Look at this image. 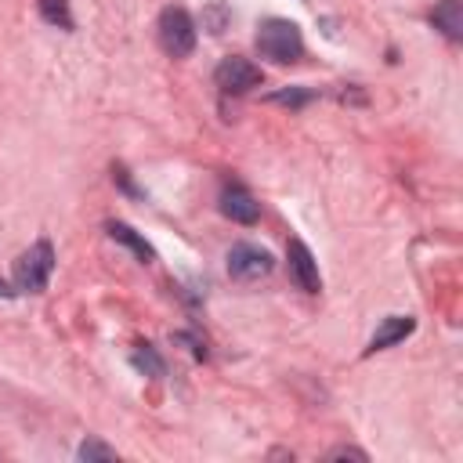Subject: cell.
Segmentation results:
<instances>
[{"instance_id":"3957f363","label":"cell","mask_w":463,"mask_h":463,"mask_svg":"<svg viewBox=\"0 0 463 463\" xmlns=\"http://www.w3.org/2000/svg\"><path fill=\"white\" fill-rule=\"evenodd\" d=\"M156 33H159V47L170 58H188L195 51V22L184 7H163Z\"/></svg>"},{"instance_id":"52a82bcc","label":"cell","mask_w":463,"mask_h":463,"mask_svg":"<svg viewBox=\"0 0 463 463\" xmlns=\"http://www.w3.org/2000/svg\"><path fill=\"white\" fill-rule=\"evenodd\" d=\"M221 213H224L228 221H235V224H257V217H260V203L250 195V188H242V184H228V188L221 192Z\"/></svg>"},{"instance_id":"8fae6325","label":"cell","mask_w":463,"mask_h":463,"mask_svg":"<svg viewBox=\"0 0 463 463\" xmlns=\"http://www.w3.org/2000/svg\"><path fill=\"white\" fill-rule=\"evenodd\" d=\"M43 22L58 25V29H72V11H69V0H36Z\"/></svg>"},{"instance_id":"7a4b0ae2","label":"cell","mask_w":463,"mask_h":463,"mask_svg":"<svg viewBox=\"0 0 463 463\" xmlns=\"http://www.w3.org/2000/svg\"><path fill=\"white\" fill-rule=\"evenodd\" d=\"M51 271H54V246L47 239H36L14 260V286H18V293H40V289H47Z\"/></svg>"},{"instance_id":"ba28073f","label":"cell","mask_w":463,"mask_h":463,"mask_svg":"<svg viewBox=\"0 0 463 463\" xmlns=\"http://www.w3.org/2000/svg\"><path fill=\"white\" fill-rule=\"evenodd\" d=\"M412 329H416V318H412V315H387V318L380 322V329L373 333V340H369L365 354H373V351H383V347H394V344H402V340H405Z\"/></svg>"},{"instance_id":"2e32d148","label":"cell","mask_w":463,"mask_h":463,"mask_svg":"<svg viewBox=\"0 0 463 463\" xmlns=\"http://www.w3.org/2000/svg\"><path fill=\"white\" fill-rule=\"evenodd\" d=\"M326 459H354V463H365L369 456L362 449H354V445H336V449L326 452Z\"/></svg>"},{"instance_id":"4fadbf2b","label":"cell","mask_w":463,"mask_h":463,"mask_svg":"<svg viewBox=\"0 0 463 463\" xmlns=\"http://www.w3.org/2000/svg\"><path fill=\"white\" fill-rule=\"evenodd\" d=\"M130 362H134V365H137L141 373H148V376H163V373H166V365H163V358H159V354H156V351H152L148 344H145V347H137Z\"/></svg>"},{"instance_id":"e0dca14e","label":"cell","mask_w":463,"mask_h":463,"mask_svg":"<svg viewBox=\"0 0 463 463\" xmlns=\"http://www.w3.org/2000/svg\"><path fill=\"white\" fill-rule=\"evenodd\" d=\"M116 181H119V184H123V192H130V195H137V188H134V184H130V174H127V170H123V166H116Z\"/></svg>"},{"instance_id":"7c38bea8","label":"cell","mask_w":463,"mask_h":463,"mask_svg":"<svg viewBox=\"0 0 463 463\" xmlns=\"http://www.w3.org/2000/svg\"><path fill=\"white\" fill-rule=\"evenodd\" d=\"M311 98H315V90H304V87H286V90L268 94L271 105H289V109H304Z\"/></svg>"},{"instance_id":"ac0fdd59","label":"cell","mask_w":463,"mask_h":463,"mask_svg":"<svg viewBox=\"0 0 463 463\" xmlns=\"http://www.w3.org/2000/svg\"><path fill=\"white\" fill-rule=\"evenodd\" d=\"M14 293H18V289H11L7 282H0V297H14Z\"/></svg>"},{"instance_id":"8992f818","label":"cell","mask_w":463,"mask_h":463,"mask_svg":"<svg viewBox=\"0 0 463 463\" xmlns=\"http://www.w3.org/2000/svg\"><path fill=\"white\" fill-rule=\"evenodd\" d=\"M286 260H289V279H293L304 293H318V289H322L318 260L311 257V250H307L300 239H289V246H286Z\"/></svg>"},{"instance_id":"5b68a950","label":"cell","mask_w":463,"mask_h":463,"mask_svg":"<svg viewBox=\"0 0 463 463\" xmlns=\"http://www.w3.org/2000/svg\"><path fill=\"white\" fill-rule=\"evenodd\" d=\"M275 268L271 253L264 246H253V242H235L228 250V275L239 279V282H257L264 279L268 271Z\"/></svg>"},{"instance_id":"9c48e42d","label":"cell","mask_w":463,"mask_h":463,"mask_svg":"<svg viewBox=\"0 0 463 463\" xmlns=\"http://www.w3.org/2000/svg\"><path fill=\"white\" fill-rule=\"evenodd\" d=\"M430 25H434L445 40L459 43V40H463V4H459V0H441V4L430 11Z\"/></svg>"},{"instance_id":"277c9868","label":"cell","mask_w":463,"mask_h":463,"mask_svg":"<svg viewBox=\"0 0 463 463\" xmlns=\"http://www.w3.org/2000/svg\"><path fill=\"white\" fill-rule=\"evenodd\" d=\"M213 83L221 87V94H246V90H253V87L264 83V72H260L250 58L232 54V58H224V61L213 69Z\"/></svg>"},{"instance_id":"30bf717a","label":"cell","mask_w":463,"mask_h":463,"mask_svg":"<svg viewBox=\"0 0 463 463\" xmlns=\"http://www.w3.org/2000/svg\"><path fill=\"white\" fill-rule=\"evenodd\" d=\"M105 232H109V239H112V242H123L127 250H134L141 264H152V260H156V250H152V246H148V242H145L130 224H123V221H109V224H105Z\"/></svg>"},{"instance_id":"9a60e30c","label":"cell","mask_w":463,"mask_h":463,"mask_svg":"<svg viewBox=\"0 0 463 463\" xmlns=\"http://www.w3.org/2000/svg\"><path fill=\"white\" fill-rule=\"evenodd\" d=\"M224 14H228L224 4H210V7L203 11V25H206L210 33H224Z\"/></svg>"},{"instance_id":"5bb4252c","label":"cell","mask_w":463,"mask_h":463,"mask_svg":"<svg viewBox=\"0 0 463 463\" xmlns=\"http://www.w3.org/2000/svg\"><path fill=\"white\" fill-rule=\"evenodd\" d=\"M80 459H87V463H94V459L112 463V459H116V449H109V445L98 441V438H87V441L80 445Z\"/></svg>"},{"instance_id":"6da1fadb","label":"cell","mask_w":463,"mask_h":463,"mask_svg":"<svg viewBox=\"0 0 463 463\" xmlns=\"http://www.w3.org/2000/svg\"><path fill=\"white\" fill-rule=\"evenodd\" d=\"M257 51L260 58L275 61V65H289L304 54V36H300V25L289 22V18H264L260 29H257Z\"/></svg>"}]
</instances>
